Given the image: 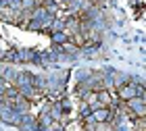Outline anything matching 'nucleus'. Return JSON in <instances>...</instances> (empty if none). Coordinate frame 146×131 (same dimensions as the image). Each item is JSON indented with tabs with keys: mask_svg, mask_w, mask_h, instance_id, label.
I'll return each instance as SVG.
<instances>
[{
	"mask_svg": "<svg viewBox=\"0 0 146 131\" xmlns=\"http://www.w3.org/2000/svg\"><path fill=\"white\" fill-rule=\"evenodd\" d=\"M138 96V88H134V86H121L119 88V98L121 100H131V98H136Z\"/></svg>",
	"mask_w": 146,
	"mask_h": 131,
	"instance_id": "obj_1",
	"label": "nucleus"
}]
</instances>
